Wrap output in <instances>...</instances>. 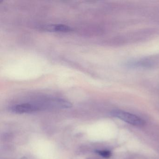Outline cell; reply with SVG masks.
Masks as SVG:
<instances>
[{
  "label": "cell",
  "mask_w": 159,
  "mask_h": 159,
  "mask_svg": "<svg viewBox=\"0 0 159 159\" xmlns=\"http://www.w3.org/2000/svg\"><path fill=\"white\" fill-rule=\"evenodd\" d=\"M44 29L48 31L59 32H68L72 30L69 26L63 24H51L44 26Z\"/></svg>",
  "instance_id": "3"
},
{
  "label": "cell",
  "mask_w": 159,
  "mask_h": 159,
  "mask_svg": "<svg viewBox=\"0 0 159 159\" xmlns=\"http://www.w3.org/2000/svg\"><path fill=\"white\" fill-rule=\"evenodd\" d=\"M42 109L39 103H23L15 105L11 107L12 112L18 114L31 113Z\"/></svg>",
  "instance_id": "2"
},
{
  "label": "cell",
  "mask_w": 159,
  "mask_h": 159,
  "mask_svg": "<svg viewBox=\"0 0 159 159\" xmlns=\"http://www.w3.org/2000/svg\"><path fill=\"white\" fill-rule=\"evenodd\" d=\"M96 153L105 158H109L112 156L111 151L107 150H96Z\"/></svg>",
  "instance_id": "4"
},
{
  "label": "cell",
  "mask_w": 159,
  "mask_h": 159,
  "mask_svg": "<svg viewBox=\"0 0 159 159\" xmlns=\"http://www.w3.org/2000/svg\"><path fill=\"white\" fill-rule=\"evenodd\" d=\"M111 115L129 124L136 127H143L145 125V121L134 114L121 110H113Z\"/></svg>",
  "instance_id": "1"
}]
</instances>
